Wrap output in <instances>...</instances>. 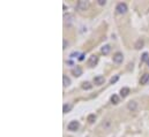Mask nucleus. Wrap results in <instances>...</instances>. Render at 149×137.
Here are the masks:
<instances>
[{
	"label": "nucleus",
	"mask_w": 149,
	"mask_h": 137,
	"mask_svg": "<svg viewBox=\"0 0 149 137\" xmlns=\"http://www.w3.org/2000/svg\"><path fill=\"white\" fill-rule=\"evenodd\" d=\"M116 10L118 14H125L127 12V5L125 3H119L116 7Z\"/></svg>",
	"instance_id": "1"
},
{
	"label": "nucleus",
	"mask_w": 149,
	"mask_h": 137,
	"mask_svg": "<svg viewBox=\"0 0 149 137\" xmlns=\"http://www.w3.org/2000/svg\"><path fill=\"white\" fill-rule=\"evenodd\" d=\"M79 127H80V123H79L78 121H71V122L68 123V126H67V129H68L69 131H76V130L79 129Z\"/></svg>",
	"instance_id": "2"
},
{
	"label": "nucleus",
	"mask_w": 149,
	"mask_h": 137,
	"mask_svg": "<svg viewBox=\"0 0 149 137\" xmlns=\"http://www.w3.org/2000/svg\"><path fill=\"white\" fill-rule=\"evenodd\" d=\"M88 7H89V3L86 1V0H80L78 3V5H76V8L80 10H86Z\"/></svg>",
	"instance_id": "3"
},
{
	"label": "nucleus",
	"mask_w": 149,
	"mask_h": 137,
	"mask_svg": "<svg viewBox=\"0 0 149 137\" xmlns=\"http://www.w3.org/2000/svg\"><path fill=\"white\" fill-rule=\"evenodd\" d=\"M113 62H116V63H121L123 62V60H124V55H123V53H120V52H117V53H114L113 54Z\"/></svg>",
	"instance_id": "4"
},
{
	"label": "nucleus",
	"mask_w": 149,
	"mask_h": 137,
	"mask_svg": "<svg viewBox=\"0 0 149 137\" xmlns=\"http://www.w3.org/2000/svg\"><path fill=\"white\" fill-rule=\"evenodd\" d=\"M97 62H98V57L97 55H91L90 58H89L88 60V65L90 66V67H95V66L97 65Z\"/></svg>",
	"instance_id": "5"
},
{
	"label": "nucleus",
	"mask_w": 149,
	"mask_h": 137,
	"mask_svg": "<svg viewBox=\"0 0 149 137\" xmlns=\"http://www.w3.org/2000/svg\"><path fill=\"white\" fill-rule=\"evenodd\" d=\"M104 82H105V78H104V76H96V77H94V84L96 85H102L104 84Z\"/></svg>",
	"instance_id": "6"
},
{
	"label": "nucleus",
	"mask_w": 149,
	"mask_h": 137,
	"mask_svg": "<svg viewBox=\"0 0 149 137\" xmlns=\"http://www.w3.org/2000/svg\"><path fill=\"white\" fill-rule=\"evenodd\" d=\"M127 108H128L129 111H132V112L137 111V108H138V102H137V101H134V100L129 101L128 104H127Z\"/></svg>",
	"instance_id": "7"
},
{
	"label": "nucleus",
	"mask_w": 149,
	"mask_h": 137,
	"mask_svg": "<svg viewBox=\"0 0 149 137\" xmlns=\"http://www.w3.org/2000/svg\"><path fill=\"white\" fill-rule=\"evenodd\" d=\"M72 74H73L75 77H79V76L82 75V69H81L80 67H75V68L72 69Z\"/></svg>",
	"instance_id": "8"
},
{
	"label": "nucleus",
	"mask_w": 149,
	"mask_h": 137,
	"mask_svg": "<svg viewBox=\"0 0 149 137\" xmlns=\"http://www.w3.org/2000/svg\"><path fill=\"white\" fill-rule=\"evenodd\" d=\"M128 93H129V88L124 87V88H121V89H120V96L123 98L127 97V96H128Z\"/></svg>",
	"instance_id": "9"
},
{
	"label": "nucleus",
	"mask_w": 149,
	"mask_h": 137,
	"mask_svg": "<svg viewBox=\"0 0 149 137\" xmlns=\"http://www.w3.org/2000/svg\"><path fill=\"white\" fill-rule=\"evenodd\" d=\"M143 45H144L143 39H138V40H137V43L134 44V47L137 48V50H140V48L143 47Z\"/></svg>",
	"instance_id": "10"
},
{
	"label": "nucleus",
	"mask_w": 149,
	"mask_h": 137,
	"mask_svg": "<svg viewBox=\"0 0 149 137\" xmlns=\"http://www.w3.org/2000/svg\"><path fill=\"white\" fill-rule=\"evenodd\" d=\"M148 81H149V74L148 73H146V74H143L141 76V78H140V83H141V84H146Z\"/></svg>",
	"instance_id": "11"
},
{
	"label": "nucleus",
	"mask_w": 149,
	"mask_h": 137,
	"mask_svg": "<svg viewBox=\"0 0 149 137\" xmlns=\"http://www.w3.org/2000/svg\"><path fill=\"white\" fill-rule=\"evenodd\" d=\"M110 51H111V46H110V45H104L103 47H102V53L105 54V55L109 54Z\"/></svg>",
	"instance_id": "12"
},
{
	"label": "nucleus",
	"mask_w": 149,
	"mask_h": 137,
	"mask_svg": "<svg viewBox=\"0 0 149 137\" xmlns=\"http://www.w3.org/2000/svg\"><path fill=\"white\" fill-rule=\"evenodd\" d=\"M110 100H111L112 104H118L119 102V96L118 95H112L111 98H110Z\"/></svg>",
	"instance_id": "13"
},
{
	"label": "nucleus",
	"mask_w": 149,
	"mask_h": 137,
	"mask_svg": "<svg viewBox=\"0 0 149 137\" xmlns=\"http://www.w3.org/2000/svg\"><path fill=\"white\" fill-rule=\"evenodd\" d=\"M71 110H72V105L71 104H65L64 105V107H63V112L64 113H68Z\"/></svg>",
	"instance_id": "14"
},
{
	"label": "nucleus",
	"mask_w": 149,
	"mask_h": 137,
	"mask_svg": "<svg viewBox=\"0 0 149 137\" xmlns=\"http://www.w3.org/2000/svg\"><path fill=\"white\" fill-rule=\"evenodd\" d=\"M95 120H96V115H95V114H89L88 117H87V121H88L89 123L95 122Z\"/></svg>",
	"instance_id": "15"
},
{
	"label": "nucleus",
	"mask_w": 149,
	"mask_h": 137,
	"mask_svg": "<svg viewBox=\"0 0 149 137\" xmlns=\"http://www.w3.org/2000/svg\"><path fill=\"white\" fill-rule=\"evenodd\" d=\"M91 88H93V85H91L89 82H83L82 83V89L83 90H90Z\"/></svg>",
	"instance_id": "16"
},
{
	"label": "nucleus",
	"mask_w": 149,
	"mask_h": 137,
	"mask_svg": "<svg viewBox=\"0 0 149 137\" xmlns=\"http://www.w3.org/2000/svg\"><path fill=\"white\" fill-rule=\"evenodd\" d=\"M63 82H64V85H65V87H68V85L71 84V80H69V78L67 77L66 75L63 77Z\"/></svg>",
	"instance_id": "17"
},
{
	"label": "nucleus",
	"mask_w": 149,
	"mask_h": 137,
	"mask_svg": "<svg viewBox=\"0 0 149 137\" xmlns=\"http://www.w3.org/2000/svg\"><path fill=\"white\" fill-rule=\"evenodd\" d=\"M148 60H149V54L148 53H143L141 58V61H148Z\"/></svg>",
	"instance_id": "18"
},
{
	"label": "nucleus",
	"mask_w": 149,
	"mask_h": 137,
	"mask_svg": "<svg viewBox=\"0 0 149 137\" xmlns=\"http://www.w3.org/2000/svg\"><path fill=\"white\" fill-rule=\"evenodd\" d=\"M118 78H119V76H114V77H112V78H111V81H110V82H111V84L116 83L117 81H118Z\"/></svg>",
	"instance_id": "19"
},
{
	"label": "nucleus",
	"mask_w": 149,
	"mask_h": 137,
	"mask_svg": "<svg viewBox=\"0 0 149 137\" xmlns=\"http://www.w3.org/2000/svg\"><path fill=\"white\" fill-rule=\"evenodd\" d=\"M97 3H98V5L104 6V5L106 4V1H105V0H97Z\"/></svg>",
	"instance_id": "20"
},
{
	"label": "nucleus",
	"mask_w": 149,
	"mask_h": 137,
	"mask_svg": "<svg viewBox=\"0 0 149 137\" xmlns=\"http://www.w3.org/2000/svg\"><path fill=\"white\" fill-rule=\"evenodd\" d=\"M75 55H76V57H78V55H79V53L78 52H74V53H72V54H71V58H75Z\"/></svg>",
	"instance_id": "21"
},
{
	"label": "nucleus",
	"mask_w": 149,
	"mask_h": 137,
	"mask_svg": "<svg viewBox=\"0 0 149 137\" xmlns=\"http://www.w3.org/2000/svg\"><path fill=\"white\" fill-rule=\"evenodd\" d=\"M83 59H84V54H81L80 57H79V60H80V61H82Z\"/></svg>",
	"instance_id": "22"
},
{
	"label": "nucleus",
	"mask_w": 149,
	"mask_h": 137,
	"mask_svg": "<svg viewBox=\"0 0 149 137\" xmlns=\"http://www.w3.org/2000/svg\"><path fill=\"white\" fill-rule=\"evenodd\" d=\"M67 45H68V43L66 42V40H64V48H66V46H67Z\"/></svg>",
	"instance_id": "23"
},
{
	"label": "nucleus",
	"mask_w": 149,
	"mask_h": 137,
	"mask_svg": "<svg viewBox=\"0 0 149 137\" xmlns=\"http://www.w3.org/2000/svg\"><path fill=\"white\" fill-rule=\"evenodd\" d=\"M147 65H148V66H149V60H148V61H147Z\"/></svg>",
	"instance_id": "24"
}]
</instances>
